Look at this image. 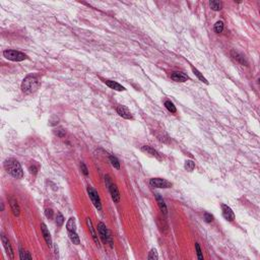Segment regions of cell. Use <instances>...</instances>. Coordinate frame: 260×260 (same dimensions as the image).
<instances>
[{"label":"cell","instance_id":"cell-8","mask_svg":"<svg viewBox=\"0 0 260 260\" xmlns=\"http://www.w3.org/2000/svg\"><path fill=\"white\" fill-rule=\"evenodd\" d=\"M171 78L173 79L174 82H185L189 79V76L187 74H185L184 72L175 71L171 74Z\"/></svg>","mask_w":260,"mask_h":260},{"label":"cell","instance_id":"cell-29","mask_svg":"<svg viewBox=\"0 0 260 260\" xmlns=\"http://www.w3.org/2000/svg\"><path fill=\"white\" fill-rule=\"evenodd\" d=\"M214 30L217 33H222L223 30H224V23H223L222 20L218 21V23L214 24Z\"/></svg>","mask_w":260,"mask_h":260},{"label":"cell","instance_id":"cell-12","mask_svg":"<svg viewBox=\"0 0 260 260\" xmlns=\"http://www.w3.org/2000/svg\"><path fill=\"white\" fill-rule=\"evenodd\" d=\"M108 188L110 190V193H111V195H112L113 200H114L115 202H119V200H120V193L118 191V188H117V186L115 184H113V183H111V184L108 186Z\"/></svg>","mask_w":260,"mask_h":260},{"label":"cell","instance_id":"cell-10","mask_svg":"<svg viewBox=\"0 0 260 260\" xmlns=\"http://www.w3.org/2000/svg\"><path fill=\"white\" fill-rule=\"evenodd\" d=\"M231 56H232L236 61L239 62L240 64L245 65V66H247V65H248V62L246 60V58H245V56H244L243 54H241L240 52H238V51L232 50V51H231Z\"/></svg>","mask_w":260,"mask_h":260},{"label":"cell","instance_id":"cell-33","mask_svg":"<svg viewBox=\"0 0 260 260\" xmlns=\"http://www.w3.org/2000/svg\"><path fill=\"white\" fill-rule=\"evenodd\" d=\"M45 214H46L47 218L52 219V218H53V210L51 209V208H47L46 211H45Z\"/></svg>","mask_w":260,"mask_h":260},{"label":"cell","instance_id":"cell-35","mask_svg":"<svg viewBox=\"0 0 260 260\" xmlns=\"http://www.w3.org/2000/svg\"><path fill=\"white\" fill-rule=\"evenodd\" d=\"M58 120H59V119H58L56 116H53L52 118L50 119V121H49L50 123H49V124H50L51 126H54V125H56V124L58 123Z\"/></svg>","mask_w":260,"mask_h":260},{"label":"cell","instance_id":"cell-15","mask_svg":"<svg viewBox=\"0 0 260 260\" xmlns=\"http://www.w3.org/2000/svg\"><path fill=\"white\" fill-rule=\"evenodd\" d=\"M141 149H142V152H146V153H148V155H152V156H156V159H159V160L162 159V157H161L160 152H156L155 148H152V146L143 145V146H142V148H141Z\"/></svg>","mask_w":260,"mask_h":260},{"label":"cell","instance_id":"cell-27","mask_svg":"<svg viewBox=\"0 0 260 260\" xmlns=\"http://www.w3.org/2000/svg\"><path fill=\"white\" fill-rule=\"evenodd\" d=\"M64 223V217L62 215L61 212H57L56 215V225L57 227H61Z\"/></svg>","mask_w":260,"mask_h":260},{"label":"cell","instance_id":"cell-16","mask_svg":"<svg viewBox=\"0 0 260 260\" xmlns=\"http://www.w3.org/2000/svg\"><path fill=\"white\" fill-rule=\"evenodd\" d=\"M155 196H156V198L157 204H159L161 211H162L163 214H164L165 215H166L168 210H167V205H166V203H165V201H164V199H163V197L161 196L159 193H156V194H155Z\"/></svg>","mask_w":260,"mask_h":260},{"label":"cell","instance_id":"cell-21","mask_svg":"<svg viewBox=\"0 0 260 260\" xmlns=\"http://www.w3.org/2000/svg\"><path fill=\"white\" fill-rule=\"evenodd\" d=\"M192 70H193V73H194V74H195V75L197 76V77H198V78H199V79L201 80V82H204V83H205V85H208V82H207V79H206L205 77H204V76H203L202 74H201V73H200V72H199L198 70H197L196 68L192 67Z\"/></svg>","mask_w":260,"mask_h":260},{"label":"cell","instance_id":"cell-24","mask_svg":"<svg viewBox=\"0 0 260 260\" xmlns=\"http://www.w3.org/2000/svg\"><path fill=\"white\" fill-rule=\"evenodd\" d=\"M110 162H111L112 166L114 168H116V169H120V163L115 156H110Z\"/></svg>","mask_w":260,"mask_h":260},{"label":"cell","instance_id":"cell-9","mask_svg":"<svg viewBox=\"0 0 260 260\" xmlns=\"http://www.w3.org/2000/svg\"><path fill=\"white\" fill-rule=\"evenodd\" d=\"M117 113L124 119H128V120L133 119L132 114H131L130 111L125 107V106H122V105L118 106V107H117Z\"/></svg>","mask_w":260,"mask_h":260},{"label":"cell","instance_id":"cell-30","mask_svg":"<svg viewBox=\"0 0 260 260\" xmlns=\"http://www.w3.org/2000/svg\"><path fill=\"white\" fill-rule=\"evenodd\" d=\"M54 133L57 135V136H59V137H63L65 136V130L63 129V128H57V129H55L54 130Z\"/></svg>","mask_w":260,"mask_h":260},{"label":"cell","instance_id":"cell-1","mask_svg":"<svg viewBox=\"0 0 260 260\" xmlns=\"http://www.w3.org/2000/svg\"><path fill=\"white\" fill-rule=\"evenodd\" d=\"M4 168L7 171V173H9L12 177L16 178V179L23 178V176H24L23 169H21L20 164L18 163L16 160H14V159L6 160L4 162Z\"/></svg>","mask_w":260,"mask_h":260},{"label":"cell","instance_id":"cell-19","mask_svg":"<svg viewBox=\"0 0 260 260\" xmlns=\"http://www.w3.org/2000/svg\"><path fill=\"white\" fill-rule=\"evenodd\" d=\"M66 228L68 232H75L76 231V225H75V219L74 218H70L68 219L67 224H66Z\"/></svg>","mask_w":260,"mask_h":260},{"label":"cell","instance_id":"cell-7","mask_svg":"<svg viewBox=\"0 0 260 260\" xmlns=\"http://www.w3.org/2000/svg\"><path fill=\"white\" fill-rule=\"evenodd\" d=\"M222 210H223V215L224 218L229 222H233L235 219V214L234 211L232 210V208L230 206L226 205V204H222Z\"/></svg>","mask_w":260,"mask_h":260},{"label":"cell","instance_id":"cell-26","mask_svg":"<svg viewBox=\"0 0 260 260\" xmlns=\"http://www.w3.org/2000/svg\"><path fill=\"white\" fill-rule=\"evenodd\" d=\"M20 259H32V255L29 254V252H25L23 248H20Z\"/></svg>","mask_w":260,"mask_h":260},{"label":"cell","instance_id":"cell-32","mask_svg":"<svg viewBox=\"0 0 260 260\" xmlns=\"http://www.w3.org/2000/svg\"><path fill=\"white\" fill-rule=\"evenodd\" d=\"M204 219H205L206 223H211L214 221V217L210 214H208V212H204Z\"/></svg>","mask_w":260,"mask_h":260},{"label":"cell","instance_id":"cell-14","mask_svg":"<svg viewBox=\"0 0 260 260\" xmlns=\"http://www.w3.org/2000/svg\"><path fill=\"white\" fill-rule=\"evenodd\" d=\"M104 82L109 87H111V89L115 90H118V91H121V90H125V87L122 86L121 85H119L118 82H113V80H108V79H105Z\"/></svg>","mask_w":260,"mask_h":260},{"label":"cell","instance_id":"cell-3","mask_svg":"<svg viewBox=\"0 0 260 260\" xmlns=\"http://www.w3.org/2000/svg\"><path fill=\"white\" fill-rule=\"evenodd\" d=\"M3 55L6 59L11 60V61H23L28 59V56L24 53L20 52V51H15V50H5L3 52Z\"/></svg>","mask_w":260,"mask_h":260},{"label":"cell","instance_id":"cell-11","mask_svg":"<svg viewBox=\"0 0 260 260\" xmlns=\"http://www.w3.org/2000/svg\"><path fill=\"white\" fill-rule=\"evenodd\" d=\"M1 241H2V244H3V247L5 248V250H6V253L8 254L9 256V258H11L13 259L14 257V255H13V251H12V248H11V245H10L9 243V241L8 239L5 237V235H1Z\"/></svg>","mask_w":260,"mask_h":260},{"label":"cell","instance_id":"cell-2","mask_svg":"<svg viewBox=\"0 0 260 260\" xmlns=\"http://www.w3.org/2000/svg\"><path fill=\"white\" fill-rule=\"evenodd\" d=\"M40 86V79L37 75H28L21 83V90L24 94H33Z\"/></svg>","mask_w":260,"mask_h":260},{"label":"cell","instance_id":"cell-22","mask_svg":"<svg viewBox=\"0 0 260 260\" xmlns=\"http://www.w3.org/2000/svg\"><path fill=\"white\" fill-rule=\"evenodd\" d=\"M165 107H166L171 113H176L177 112V110H176V107L174 106V104L172 103L171 101H166L165 102Z\"/></svg>","mask_w":260,"mask_h":260},{"label":"cell","instance_id":"cell-6","mask_svg":"<svg viewBox=\"0 0 260 260\" xmlns=\"http://www.w3.org/2000/svg\"><path fill=\"white\" fill-rule=\"evenodd\" d=\"M87 193H89L90 198L91 200V202L94 203V205L96 206L97 209L101 210L102 209V204H101V199H100V197H99L98 192L93 187L89 186V187H87Z\"/></svg>","mask_w":260,"mask_h":260},{"label":"cell","instance_id":"cell-5","mask_svg":"<svg viewBox=\"0 0 260 260\" xmlns=\"http://www.w3.org/2000/svg\"><path fill=\"white\" fill-rule=\"evenodd\" d=\"M149 185L155 188H171L172 183L162 178H152L149 181Z\"/></svg>","mask_w":260,"mask_h":260},{"label":"cell","instance_id":"cell-31","mask_svg":"<svg viewBox=\"0 0 260 260\" xmlns=\"http://www.w3.org/2000/svg\"><path fill=\"white\" fill-rule=\"evenodd\" d=\"M195 248L197 251V257H198V259H203L202 253H201V249H200V246L198 243H195Z\"/></svg>","mask_w":260,"mask_h":260},{"label":"cell","instance_id":"cell-34","mask_svg":"<svg viewBox=\"0 0 260 260\" xmlns=\"http://www.w3.org/2000/svg\"><path fill=\"white\" fill-rule=\"evenodd\" d=\"M80 169H82V173L85 174L86 176L89 175V171H87V168H86V166L85 165V163H80Z\"/></svg>","mask_w":260,"mask_h":260},{"label":"cell","instance_id":"cell-28","mask_svg":"<svg viewBox=\"0 0 260 260\" xmlns=\"http://www.w3.org/2000/svg\"><path fill=\"white\" fill-rule=\"evenodd\" d=\"M148 259H149V260H157L159 259V255H157V252H156V249H152L148 256Z\"/></svg>","mask_w":260,"mask_h":260},{"label":"cell","instance_id":"cell-13","mask_svg":"<svg viewBox=\"0 0 260 260\" xmlns=\"http://www.w3.org/2000/svg\"><path fill=\"white\" fill-rule=\"evenodd\" d=\"M41 228H42V233H43L44 239H45L46 243L48 244V246L51 248V247H52V239H51L50 233H49L48 229H47V226L43 223V224L41 225Z\"/></svg>","mask_w":260,"mask_h":260},{"label":"cell","instance_id":"cell-20","mask_svg":"<svg viewBox=\"0 0 260 260\" xmlns=\"http://www.w3.org/2000/svg\"><path fill=\"white\" fill-rule=\"evenodd\" d=\"M68 235H69V238H70V240L73 242V244L78 245V244L80 243L79 237L77 236V234H76V232H68Z\"/></svg>","mask_w":260,"mask_h":260},{"label":"cell","instance_id":"cell-17","mask_svg":"<svg viewBox=\"0 0 260 260\" xmlns=\"http://www.w3.org/2000/svg\"><path fill=\"white\" fill-rule=\"evenodd\" d=\"M86 225H87V227H89V230H90V232L91 234V237H93L95 243H96L97 245H100V242H99V239H98V235H97L96 231H95V229H94L93 223H91L90 218H86Z\"/></svg>","mask_w":260,"mask_h":260},{"label":"cell","instance_id":"cell-4","mask_svg":"<svg viewBox=\"0 0 260 260\" xmlns=\"http://www.w3.org/2000/svg\"><path fill=\"white\" fill-rule=\"evenodd\" d=\"M98 231L99 233H100V236L102 238V240L104 241L105 243H109L110 246L113 247V239H112V236L111 234H110L109 230L107 229V227L104 224V223H99L98 225Z\"/></svg>","mask_w":260,"mask_h":260},{"label":"cell","instance_id":"cell-36","mask_svg":"<svg viewBox=\"0 0 260 260\" xmlns=\"http://www.w3.org/2000/svg\"><path fill=\"white\" fill-rule=\"evenodd\" d=\"M37 168L35 166H33V167H30V171H31V173H34V174H37Z\"/></svg>","mask_w":260,"mask_h":260},{"label":"cell","instance_id":"cell-23","mask_svg":"<svg viewBox=\"0 0 260 260\" xmlns=\"http://www.w3.org/2000/svg\"><path fill=\"white\" fill-rule=\"evenodd\" d=\"M185 169L187 171H189V172L193 171L194 169H195V163H194L193 161H190V160L186 161L185 162Z\"/></svg>","mask_w":260,"mask_h":260},{"label":"cell","instance_id":"cell-25","mask_svg":"<svg viewBox=\"0 0 260 260\" xmlns=\"http://www.w3.org/2000/svg\"><path fill=\"white\" fill-rule=\"evenodd\" d=\"M209 5L210 7L215 11H218V10H221L222 9V3L219 1H210L209 2Z\"/></svg>","mask_w":260,"mask_h":260},{"label":"cell","instance_id":"cell-18","mask_svg":"<svg viewBox=\"0 0 260 260\" xmlns=\"http://www.w3.org/2000/svg\"><path fill=\"white\" fill-rule=\"evenodd\" d=\"M9 203H10V206H11V209H12L13 214L15 215V217H17V215H20V206H18V203H17L16 199L10 198V199H9Z\"/></svg>","mask_w":260,"mask_h":260}]
</instances>
